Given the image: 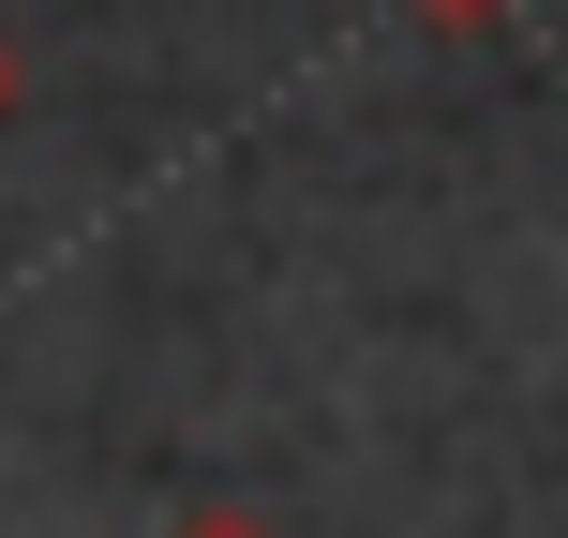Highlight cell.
Segmentation results:
<instances>
[{
  "instance_id": "1",
  "label": "cell",
  "mask_w": 568,
  "mask_h": 538,
  "mask_svg": "<svg viewBox=\"0 0 568 538\" xmlns=\"http://www.w3.org/2000/svg\"><path fill=\"white\" fill-rule=\"evenodd\" d=\"M180 538H270L255 509H195V524H180Z\"/></svg>"
},
{
  "instance_id": "3",
  "label": "cell",
  "mask_w": 568,
  "mask_h": 538,
  "mask_svg": "<svg viewBox=\"0 0 568 538\" xmlns=\"http://www.w3.org/2000/svg\"><path fill=\"white\" fill-rule=\"evenodd\" d=\"M419 16H449V30H479V16H509V0H419Z\"/></svg>"
},
{
  "instance_id": "2",
  "label": "cell",
  "mask_w": 568,
  "mask_h": 538,
  "mask_svg": "<svg viewBox=\"0 0 568 538\" xmlns=\"http://www.w3.org/2000/svg\"><path fill=\"white\" fill-rule=\"evenodd\" d=\"M30 105V60H16V30H0V120H16Z\"/></svg>"
}]
</instances>
